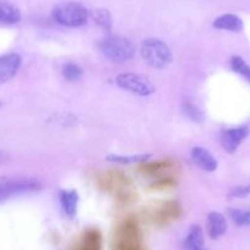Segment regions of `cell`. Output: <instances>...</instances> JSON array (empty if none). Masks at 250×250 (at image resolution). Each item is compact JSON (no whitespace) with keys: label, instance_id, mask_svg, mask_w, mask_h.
Here are the masks:
<instances>
[{"label":"cell","instance_id":"4fadbf2b","mask_svg":"<svg viewBox=\"0 0 250 250\" xmlns=\"http://www.w3.org/2000/svg\"><path fill=\"white\" fill-rule=\"evenodd\" d=\"M204 232L200 226H191L184 240L185 250H203L204 249Z\"/></svg>","mask_w":250,"mask_h":250},{"label":"cell","instance_id":"9c48e42d","mask_svg":"<svg viewBox=\"0 0 250 250\" xmlns=\"http://www.w3.org/2000/svg\"><path fill=\"white\" fill-rule=\"evenodd\" d=\"M213 28L221 31H229V32H242L244 28V22L242 19L234 14H223L215 19L212 23Z\"/></svg>","mask_w":250,"mask_h":250},{"label":"cell","instance_id":"30bf717a","mask_svg":"<svg viewBox=\"0 0 250 250\" xmlns=\"http://www.w3.org/2000/svg\"><path fill=\"white\" fill-rule=\"evenodd\" d=\"M227 221L222 213L217 212V211L208 213V220H206V228H208L210 238L218 239L220 237H222L227 232Z\"/></svg>","mask_w":250,"mask_h":250},{"label":"cell","instance_id":"7a4b0ae2","mask_svg":"<svg viewBox=\"0 0 250 250\" xmlns=\"http://www.w3.org/2000/svg\"><path fill=\"white\" fill-rule=\"evenodd\" d=\"M141 55L153 69H165L173 62V54L167 43L158 38H146L141 43Z\"/></svg>","mask_w":250,"mask_h":250},{"label":"cell","instance_id":"3957f363","mask_svg":"<svg viewBox=\"0 0 250 250\" xmlns=\"http://www.w3.org/2000/svg\"><path fill=\"white\" fill-rule=\"evenodd\" d=\"M87 9L80 3H62L55 6L53 10V19L57 23L65 27L76 28L86 25L88 21Z\"/></svg>","mask_w":250,"mask_h":250},{"label":"cell","instance_id":"8fae6325","mask_svg":"<svg viewBox=\"0 0 250 250\" xmlns=\"http://www.w3.org/2000/svg\"><path fill=\"white\" fill-rule=\"evenodd\" d=\"M59 200L62 211L68 217L74 218L78 213L79 194L76 190H60Z\"/></svg>","mask_w":250,"mask_h":250},{"label":"cell","instance_id":"e0dca14e","mask_svg":"<svg viewBox=\"0 0 250 250\" xmlns=\"http://www.w3.org/2000/svg\"><path fill=\"white\" fill-rule=\"evenodd\" d=\"M229 217L235 226L239 227H250V210H240V208H230Z\"/></svg>","mask_w":250,"mask_h":250},{"label":"cell","instance_id":"7402d4cb","mask_svg":"<svg viewBox=\"0 0 250 250\" xmlns=\"http://www.w3.org/2000/svg\"><path fill=\"white\" fill-rule=\"evenodd\" d=\"M3 107V102H1V101H0V108Z\"/></svg>","mask_w":250,"mask_h":250},{"label":"cell","instance_id":"5b68a950","mask_svg":"<svg viewBox=\"0 0 250 250\" xmlns=\"http://www.w3.org/2000/svg\"><path fill=\"white\" fill-rule=\"evenodd\" d=\"M41 189V183L37 179H10L0 182V198H8L16 194L38 191Z\"/></svg>","mask_w":250,"mask_h":250},{"label":"cell","instance_id":"603a6c76","mask_svg":"<svg viewBox=\"0 0 250 250\" xmlns=\"http://www.w3.org/2000/svg\"><path fill=\"white\" fill-rule=\"evenodd\" d=\"M4 200V199L3 198H0V201H3Z\"/></svg>","mask_w":250,"mask_h":250},{"label":"cell","instance_id":"5bb4252c","mask_svg":"<svg viewBox=\"0 0 250 250\" xmlns=\"http://www.w3.org/2000/svg\"><path fill=\"white\" fill-rule=\"evenodd\" d=\"M151 157L150 153H141V155H109L107 161L118 165H134V163L145 162Z\"/></svg>","mask_w":250,"mask_h":250},{"label":"cell","instance_id":"44dd1931","mask_svg":"<svg viewBox=\"0 0 250 250\" xmlns=\"http://www.w3.org/2000/svg\"><path fill=\"white\" fill-rule=\"evenodd\" d=\"M3 161H4V155L1 152H0V163L3 162Z\"/></svg>","mask_w":250,"mask_h":250},{"label":"cell","instance_id":"ba28073f","mask_svg":"<svg viewBox=\"0 0 250 250\" xmlns=\"http://www.w3.org/2000/svg\"><path fill=\"white\" fill-rule=\"evenodd\" d=\"M191 158L193 162L205 172H215L218 167L217 160L213 157L212 153L200 146H196L191 150Z\"/></svg>","mask_w":250,"mask_h":250},{"label":"cell","instance_id":"d6986e66","mask_svg":"<svg viewBox=\"0 0 250 250\" xmlns=\"http://www.w3.org/2000/svg\"><path fill=\"white\" fill-rule=\"evenodd\" d=\"M183 112H184V114L187 115L189 119L193 120V122H196V123L203 122L204 119L203 112H201L200 108H199L196 104H194L193 102H189V101L184 102V104H183Z\"/></svg>","mask_w":250,"mask_h":250},{"label":"cell","instance_id":"277c9868","mask_svg":"<svg viewBox=\"0 0 250 250\" xmlns=\"http://www.w3.org/2000/svg\"><path fill=\"white\" fill-rule=\"evenodd\" d=\"M115 83L119 88L133 95L147 97L156 91L155 85L147 78L134 73H122L115 76Z\"/></svg>","mask_w":250,"mask_h":250},{"label":"cell","instance_id":"6da1fadb","mask_svg":"<svg viewBox=\"0 0 250 250\" xmlns=\"http://www.w3.org/2000/svg\"><path fill=\"white\" fill-rule=\"evenodd\" d=\"M98 49L107 59L114 62H129L135 55V45L122 36H107L98 42Z\"/></svg>","mask_w":250,"mask_h":250},{"label":"cell","instance_id":"52a82bcc","mask_svg":"<svg viewBox=\"0 0 250 250\" xmlns=\"http://www.w3.org/2000/svg\"><path fill=\"white\" fill-rule=\"evenodd\" d=\"M249 134L248 126L228 129L222 135V146L228 153H234Z\"/></svg>","mask_w":250,"mask_h":250},{"label":"cell","instance_id":"9a60e30c","mask_svg":"<svg viewBox=\"0 0 250 250\" xmlns=\"http://www.w3.org/2000/svg\"><path fill=\"white\" fill-rule=\"evenodd\" d=\"M62 75L69 83H76L83 78V69L75 62H66L62 69Z\"/></svg>","mask_w":250,"mask_h":250},{"label":"cell","instance_id":"8992f818","mask_svg":"<svg viewBox=\"0 0 250 250\" xmlns=\"http://www.w3.org/2000/svg\"><path fill=\"white\" fill-rule=\"evenodd\" d=\"M22 59L16 53L0 55V83L13 80L19 73Z\"/></svg>","mask_w":250,"mask_h":250},{"label":"cell","instance_id":"ffe728a7","mask_svg":"<svg viewBox=\"0 0 250 250\" xmlns=\"http://www.w3.org/2000/svg\"><path fill=\"white\" fill-rule=\"evenodd\" d=\"M250 195V184L248 185H239L233 189H230L228 193V198L229 199H243Z\"/></svg>","mask_w":250,"mask_h":250},{"label":"cell","instance_id":"7c38bea8","mask_svg":"<svg viewBox=\"0 0 250 250\" xmlns=\"http://www.w3.org/2000/svg\"><path fill=\"white\" fill-rule=\"evenodd\" d=\"M20 21V10L6 0H0V22L6 23V25H15Z\"/></svg>","mask_w":250,"mask_h":250},{"label":"cell","instance_id":"ac0fdd59","mask_svg":"<svg viewBox=\"0 0 250 250\" xmlns=\"http://www.w3.org/2000/svg\"><path fill=\"white\" fill-rule=\"evenodd\" d=\"M230 66H232V69L235 73L239 74L244 79H247L248 81H250V66L248 65L247 62L242 57L233 55L232 59H230Z\"/></svg>","mask_w":250,"mask_h":250},{"label":"cell","instance_id":"cb8c5ba5","mask_svg":"<svg viewBox=\"0 0 250 250\" xmlns=\"http://www.w3.org/2000/svg\"><path fill=\"white\" fill-rule=\"evenodd\" d=\"M203 250H205V249H203Z\"/></svg>","mask_w":250,"mask_h":250},{"label":"cell","instance_id":"2e32d148","mask_svg":"<svg viewBox=\"0 0 250 250\" xmlns=\"http://www.w3.org/2000/svg\"><path fill=\"white\" fill-rule=\"evenodd\" d=\"M91 16H92L93 21H95L97 25H100L101 27L107 28V30H109V28L112 27L113 19L107 9H96V10L92 11Z\"/></svg>","mask_w":250,"mask_h":250}]
</instances>
